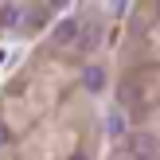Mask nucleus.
I'll return each instance as SVG.
<instances>
[{
    "instance_id": "obj_4",
    "label": "nucleus",
    "mask_w": 160,
    "mask_h": 160,
    "mask_svg": "<svg viewBox=\"0 0 160 160\" xmlns=\"http://www.w3.org/2000/svg\"><path fill=\"white\" fill-rule=\"evenodd\" d=\"M133 152H137L133 160L152 156V152H156V137H152V133H137V137H133Z\"/></svg>"
},
{
    "instance_id": "obj_5",
    "label": "nucleus",
    "mask_w": 160,
    "mask_h": 160,
    "mask_svg": "<svg viewBox=\"0 0 160 160\" xmlns=\"http://www.w3.org/2000/svg\"><path fill=\"white\" fill-rule=\"evenodd\" d=\"M23 12H28L23 4H0V28H16L23 20Z\"/></svg>"
},
{
    "instance_id": "obj_3",
    "label": "nucleus",
    "mask_w": 160,
    "mask_h": 160,
    "mask_svg": "<svg viewBox=\"0 0 160 160\" xmlns=\"http://www.w3.org/2000/svg\"><path fill=\"white\" fill-rule=\"evenodd\" d=\"M82 86L90 94H102L106 90V67H98V62H90V67L82 70Z\"/></svg>"
},
{
    "instance_id": "obj_6",
    "label": "nucleus",
    "mask_w": 160,
    "mask_h": 160,
    "mask_svg": "<svg viewBox=\"0 0 160 160\" xmlns=\"http://www.w3.org/2000/svg\"><path fill=\"white\" fill-rule=\"evenodd\" d=\"M70 160H90V156H86V152H74V156H70Z\"/></svg>"
},
{
    "instance_id": "obj_1",
    "label": "nucleus",
    "mask_w": 160,
    "mask_h": 160,
    "mask_svg": "<svg viewBox=\"0 0 160 160\" xmlns=\"http://www.w3.org/2000/svg\"><path fill=\"white\" fill-rule=\"evenodd\" d=\"M78 31H82V20H78V16H62V20L55 23V31H51V43L55 47H70L78 39Z\"/></svg>"
},
{
    "instance_id": "obj_7",
    "label": "nucleus",
    "mask_w": 160,
    "mask_h": 160,
    "mask_svg": "<svg viewBox=\"0 0 160 160\" xmlns=\"http://www.w3.org/2000/svg\"><path fill=\"white\" fill-rule=\"evenodd\" d=\"M121 160H133V156H121Z\"/></svg>"
},
{
    "instance_id": "obj_2",
    "label": "nucleus",
    "mask_w": 160,
    "mask_h": 160,
    "mask_svg": "<svg viewBox=\"0 0 160 160\" xmlns=\"http://www.w3.org/2000/svg\"><path fill=\"white\" fill-rule=\"evenodd\" d=\"M98 43H102V23L98 20H82V31H78L74 47L86 55V51H98Z\"/></svg>"
}]
</instances>
